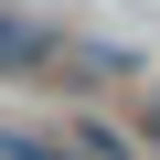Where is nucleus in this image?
I'll return each instance as SVG.
<instances>
[{"label": "nucleus", "instance_id": "1", "mask_svg": "<svg viewBox=\"0 0 160 160\" xmlns=\"http://www.w3.org/2000/svg\"><path fill=\"white\" fill-rule=\"evenodd\" d=\"M53 64H64V32L53 22L0 11V75H11V86H53Z\"/></svg>", "mask_w": 160, "mask_h": 160}, {"label": "nucleus", "instance_id": "2", "mask_svg": "<svg viewBox=\"0 0 160 160\" xmlns=\"http://www.w3.org/2000/svg\"><path fill=\"white\" fill-rule=\"evenodd\" d=\"M0 160H64V149H43V139H0Z\"/></svg>", "mask_w": 160, "mask_h": 160}]
</instances>
